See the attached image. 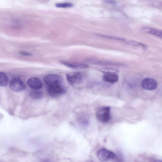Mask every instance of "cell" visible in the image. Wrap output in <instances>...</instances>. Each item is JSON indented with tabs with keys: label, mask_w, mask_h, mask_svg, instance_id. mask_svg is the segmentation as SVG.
<instances>
[{
	"label": "cell",
	"mask_w": 162,
	"mask_h": 162,
	"mask_svg": "<svg viewBox=\"0 0 162 162\" xmlns=\"http://www.w3.org/2000/svg\"><path fill=\"white\" fill-rule=\"evenodd\" d=\"M97 157L99 160L103 162L115 160L117 158L113 152L105 148H101L98 151Z\"/></svg>",
	"instance_id": "3957f363"
},
{
	"label": "cell",
	"mask_w": 162,
	"mask_h": 162,
	"mask_svg": "<svg viewBox=\"0 0 162 162\" xmlns=\"http://www.w3.org/2000/svg\"><path fill=\"white\" fill-rule=\"evenodd\" d=\"M2 117V115L0 114V119H1Z\"/></svg>",
	"instance_id": "44dd1931"
},
{
	"label": "cell",
	"mask_w": 162,
	"mask_h": 162,
	"mask_svg": "<svg viewBox=\"0 0 162 162\" xmlns=\"http://www.w3.org/2000/svg\"><path fill=\"white\" fill-rule=\"evenodd\" d=\"M99 36L105 38H109L111 39L116 40H122V41H124L125 39L122 38H117L116 37H114L111 36H109V35H103L99 34Z\"/></svg>",
	"instance_id": "ac0fdd59"
},
{
	"label": "cell",
	"mask_w": 162,
	"mask_h": 162,
	"mask_svg": "<svg viewBox=\"0 0 162 162\" xmlns=\"http://www.w3.org/2000/svg\"><path fill=\"white\" fill-rule=\"evenodd\" d=\"M43 94L38 90H33L29 93L30 97L34 99H39L43 97Z\"/></svg>",
	"instance_id": "4fadbf2b"
},
{
	"label": "cell",
	"mask_w": 162,
	"mask_h": 162,
	"mask_svg": "<svg viewBox=\"0 0 162 162\" xmlns=\"http://www.w3.org/2000/svg\"><path fill=\"white\" fill-rule=\"evenodd\" d=\"M44 82L48 85L62 83L63 78L58 74H51L47 75L44 78Z\"/></svg>",
	"instance_id": "8992f818"
},
{
	"label": "cell",
	"mask_w": 162,
	"mask_h": 162,
	"mask_svg": "<svg viewBox=\"0 0 162 162\" xmlns=\"http://www.w3.org/2000/svg\"><path fill=\"white\" fill-rule=\"evenodd\" d=\"M55 6L59 8H68L72 7L73 4L69 3H57Z\"/></svg>",
	"instance_id": "e0dca14e"
},
{
	"label": "cell",
	"mask_w": 162,
	"mask_h": 162,
	"mask_svg": "<svg viewBox=\"0 0 162 162\" xmlns=\"http://www.w3.org/2000/svg\"><path fill=\"white\" fill-rule=\"evenodd\" d=\"M66 78L69 83L71 85L80 84L82 80V75L78 72L71 73L67 74Z\"/></svg>",
	"instance_id": "52a82bcc"
},
{
	"label": "cell",
	"mask_w": 162,
	"mask_h": 162,
	"mask_svg": "<svg viewBox=\"0 0 162 162\" xmlns=\"http://www.w3.org/2000/svg\"><path fill=\"white\" fill-rule=\"evenodd\" d=\"M141 85V87L145 90L152 91L155 90L158 88V83L153 78H147L142 81Z\"/></svg>",
	"instance_id": "277c9868"
},
{
	"label": "cell",
	"mask_w": 162,
	"mask_h": 162,
	"mask_svg": "<svg viewBox=\"0 0 162 162\" xmlns=\"http://www.w3.org/2000/svg\"><path fill=\"white\" fill-rule=\"evenodd\" d=\"M110 110L109 106H105L99 108L96 112V117L101 122H108L110 119Z\"/></svg>",
	"instance_id": "6da1fadb"
},
{
	"label": "cell",
	"mask_w": 162,
	"mask_h": 162,
	"mask_svg": "<svg viewBox=\"0 0 162 162\" xmlns=\"http://www.w3.org/2000/svg\"><path fill=\"white\" fill-rule=\"evenodd\" d=\"M27 84L33 90H39L42 88L43 85L41 80L36 77H32L27 80Z\"/></svg>",
	"instance_id": "ba28073f"
},
{
	"label": "cell",
	"mask_w": 162,
	"mask_h": 162,
	"mask_svg": "<svg viewBox=\"0 0 162 162\" xmlns=\"http://www.w3.org/2000/svg\"><path fill=\"white\" fill-rule=\"evenodd\" d=\"M60 63L66 66L74 69H85L89 68V66L88 65L84 63H71L62 60L60 61Z\"/></svg>",
	"instance_id": "9c48e42d"
},
{
	"label": "cell",
	"mask_w": 162,
	"mask_h": 162,
	"mask_svg": "<svg viewBox=\"0 0 162 162\" xmlns=\"http://www.w3.org/2000/svg\"><path fill=\"white\" fill-rule=\"evenodd\" d=\"M99 70L100 72L106 74H116L119 72L117 69L108 68H101Z\"/></svg>",
	"instance_id": "9a60e30c"
},
{
	"label": "cell",
	"mask_w": 162,
	"mask_h": 162,
	"mask_svg": "<svg viewBox=\"0 0 162 162\" xmlns=\"http://www.w3.org/2000/svg\"><path fill=\"white\" fill-rule=\"evenodd\" d=\"M10 88L15 92H21L26 88V85L22 80L18 79H14L10 83Z\"/></svg>",
	"instance_id": "5b68a950"
},
{
	"label": "cell",
	"mask_w": 162,
	"mask_h": 162,
	"mask_svg": "<svg viewBox=\"0 0 162 162\" xmlns=\"http://www.w3.org/2000/svg\"><path fill=\"white\" fill-rule=\"evenodd\" d=\"M124 43L127 44L136 46H139L143 47L144 49H146L147 46L145 44L140 43L132 41V40H125L124 41Z\"/></svg>",
	"instance_id": "2e32d148"
},
{
	"label": "cell",
	"mask_w": 162,
	"mask_h": 162,
	"mask_svg": "<svg viewBox=\"0 0 162 162\" xmlns=\"http://www.w3.org/2000/svg\"><path fill=\"white\" fill-rule=\"evenodd\" d=\"M102 79L105 82L114 83L118 82L119 76L116 74H106L103 76Z\"/></svg>",
	"instance_id": "30bf717a"
},
{
	"label": "cell",
	"mask_w": 162,
	"mask_h": 162,
	"mask_svg": "<svg viewBox=\"0 0 162 162\" xmlns=\"http://www.w3.org/2000/svg\"><path fill=\"white\" fill-rule=\"evenodd\" d=\"M90 62V63L95 64H101L103 65H118L122 66V64L118 63H113L112 62H108L104 61L99 60H91Z\"/></svg>",
	"instance_id": "7c38bea8"
},
{
	"label": "cell",
	"mask_w": 162,
	"mask_h": 162,
	"mask_svg": "<svg viewBox=\"0 0 162 162\" xmlns=\"http://www.w3.org/2000/svg\"><path fill=\"white\" fill-rule=\"evenodd\" d=\"M20 54L25 56H32L33 54L27 52H22L20 53Z\"/></svg>",
	"instance_id": "ffe728a7"
},
{
	"label": "cell",
	"mask_w": 162,
	"mask_h": 162,
	"mask_svg": "<svg viewBox=\"0 0 162 162\" xmlns=\"http://www.w3.org/2000/svg\"><path fill=\"white\" fill-rule=\"evenodd\" d=\"M104 2L106 3L112 4H115L116 2L115 0H104Z\"/></svg>",
	"instance_id": "d6986e66"
},
{
	"label": "cell",
	"mask_w": 162,
	"mask_h": 162,
	"mask_svg": "<svg viewBox=\"0 0 162 162\" xmlns=\"http://www.w3.org/2000/svg\"><path fill=\"white\" fill-rule=\"evenodd\" d=\"M47 90L49 94L54 97L64 94L66 92V90L62 85V83L48 85Z\"/></svg>",
	"instance_id": "7a4b0ae2"
},
{
	"label": "cell",
	"mask_w": 162,
	"mask_h": 162,
	"mask_svg": "<svg viewBox=\"0 0 162 162\" xmlns=\"http://www.w3.org/2000/svg\"><path fill=\"white\" fill-rule=\"evenodd\" d=\"M8 80L6 74L3 72H0V86L6 87L8 84Z\"/></svg>",
	"instance_id": "5bb4252c"
},
{
	"label": "cell",
	"mask_w": 162,
	"mask_h": 162,
	"mask_svg": "<svg viewBox=\"0 0 162 162\" xmlns=\"http://www.w3.org/2000/svg\"><path fill=\"white\" fill-rule=\"evenodd\" d=\"M143 32L152 34L161 38L162 37V32L161 30L149 27H144L141 29Z\"/></svg>",
	"instance_id": "8fae6325"
}]
</instances>
